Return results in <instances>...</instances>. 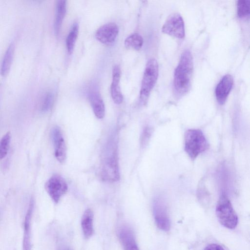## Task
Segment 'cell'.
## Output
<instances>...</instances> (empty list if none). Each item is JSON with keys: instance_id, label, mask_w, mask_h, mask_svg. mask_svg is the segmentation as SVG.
Listing matches in <instances>:
<instances>
[{"instance_id": "6da1fadb", "label": "cell", "mask_w": 250, "mask_h": 250, "mask_svg": "<svg viewBox=\"0 0 250 250\" xmlns=\"http://www.w3.org/2000/svg\"><path fill=\"white\" fill-rule=\"evenodd\" d=\"M193 69L192 55L188 50H186L181 54L174 74L173 86L175 92L177 95L182 96L189 91Z\"/></svg>"}, {"instance_id": "7a4b0ae2", "label": "cell", "mask_w": 250, "mask_h": 250, "mask_svg": "<svg viewBox=\"0 0 250 250\" xmlns=\"http://www.w3.org/2000/svg\"><path fill=\"white\" fill-rule=\"evenodd\" d=\"M208 147V142L201 130L190 129L186 132L185 150L192 160L196 159Z\"/></svg>"}, {"instance_id": "3957f363", "label": "cell", "mask_w": 250, "mask_h": 250, "mask_svg": "<svg viewBox=\"0 0 250 250\" xmlns=\"http://www.w3.org/2000/svg\"><path fill=\"white\" fill-rule=\"evenodd\" d=\"M216 214L220 223L229 229H234L238 223V218L231 202L224 193L219 197L216 207Z\"/></svg>"}, {"instance_id": "277c9868", "label": "cell", "mask_w": 250, "mask_h": 250, "mask_svg": "<svg viewBox=\"0 0 250 250\" xmlns=\"http://www.w3.org/2000/svg\"><path fill=\"white\" fill-rule=\"evenodd\" d=\"M158 64L157 61L150 59L147 62L144 73L140 92L141 102L145 104L154 87L158 77Z\"/></svg>"}, {"instance_id": "5b68a950", "label": "cell", "mask_w": 250, "mask_h": 250, "mask_svg": "<svg viewBox=\"0 0 250 250\" xmlns=\"http://www.w3.org/2000/svg\"><path fill=\"white\" fill-rule=\"evenodd\" d=\"M45 190L56 203L59 202L68 189L67 184L64 179L59 174L52 175L45 183Z\"/></svg>"}, {"instance_id": "8992f818", "label": "cell", "mask_w": 250, "mask_h": 250, "mask_svg": "<svg viewBox=\"0 0 250 250\" xmlns=\"http://www.w3.org/2000/svg\"><path fill=\"white\" fill-rule=\"evenodd\" d=\"M162 32L178 39L185 35V24L182 17L178 13L170 15L162 28Z\"/></svg>"}, {"instance_id": "52a82bcc", "label": "cell", "mask_w": 250, "mask_h": 250, "mask_svg": "<svg viewBox=\"0 0 250 250\" xmlns=\"http://www.w3.org/2000/svg\"><path fill=\"white\" fill-rule=\"evenodd\" d=\"M102 175L104 180L109 182H115L120 179L118 162L115 151H112L104 158Z\"/></svg>"}, {"instance_id": "ba28073f", "label": "cell", "mask_w": 250, "mask_h": 250, "mask_svg": "<svg viewBox=\"0 0 250 250\" xmlns=\"http://www.w3.org/2000/svg\"><path fill=\"white\" fill-rule=\"evenodd\" d=\"M51 137L54 147V155L57 160L63 164L66 159V146L61 129L54 126L51 131Z\"/></svg>"}, {"instance_id": "9c48e42d", "label": "cell", "mask_w": 250, "mask_h": 250, "mask_svg": "<svg viewBox=\"0 0 250 250\" xmlns=\"http://www.w3.org/2000/svg\"><path fill=\"white\" fill-rule=\"evenodd\" d=\"M119 33L117 25L114 22L106 23L100 26L95 36L97 40L106 45L113 43Z\"/></svg>"}, {"instance_id": "30bf717a", "label": "cell", "mask_w": 250, "mask_h": 250, "mask_svg": "<svg viewBox=\"0 0 250 250\" xmlns=\"http://www.w3.org/2000/svg\"><path fill=\"white\" fill-rule=\"evenodd\" d=\"M153 210L157 227L162 230L168 231L170 228V221L164 203L159 200L156 201L154 204Z\"/></svg>"}, {"instance_id": "8fae6325", "label": "cell", "mask_w": 250, "mask_h": 250, "mask_svg": "<svg viewBox=\"0 0 250 250\" xmlns=\"http://www.w3.org/2000/svg\"><path fill=\"white\" fill-rule=\"evenodd\" d=\"M233 83L232 77L230 75L224 76L217 85L215 89V96L217 102L223 104L232 88Z\"/></svg>"}, {"instance_id": "7c38bea8", "label": "cell", "mask_w": 250, "mask_h": 250, "mask_svg": "<svg viewBox=\"0 0 250 250\" xmlns=\"http://www.w3.org/2000/svg\"><path fill=\"white\" fill-rule=\"evenodd\" d=\"M121 71L118 65H115L112 69V81L110 86L111 95L114 102L120 104L123 100V96L119 86Z\"/></svg>"}, {"instance_id": "4fadbf2b", "label": "cell", "mask_w": 250, "mask_h": 250, "mask_svg": "<svg viewBox=\"0 0 250 250\" xmlns=\"http://www.w3.org/2000/svg\"><path fill=\"white\" fill-rule=\"evenodd\" d=\"M88 98L95 116L98 119H103L105 115V106L100 93L92 91L89 93Z\"/></svg>"}, {"instance_id": "5bb4252c", "label": "cell", "mask_w": 250, "mask_h": 250, "mask_svg": "<svg viewBox=\"0 0 250 250\" xmlns=\"http://www.w3.org/2000/svg\"><path fill=\"white\" fill-rule=\"evenodd\" d=\"M34 207V201L31 199L24 222V234L23 239V250H30V223Z\"/></svg>"}, {"instance_id": "9a60e30c", "label": "cell", "mask_w": 250, "mask_h": 250, "mask_svg": "<svg viewBox=\"0 0 250 250\" xmlns=\"http://www.w3.org/2000/svg\"><path fill=\"white\" fill-rule=\"evenodd\" d=\"M119 239L124 250H139L133 231L127 227H124L119 231Z\"/></svg>"}, {"instance_id": "2e32d148", "label": "cell", "mask_w": 250, "mask_h": 250, "mask_svg": "<svg viewBox=\"0 0 250 250\" xmlns=\"http://www.w3.org/2000/svg\"><path fill=\"white\" fill-rule=\"evenodd\" d=\"M66 12V1L57 0L56 3L55 17L54 22V28L55 34H59L62 22Z\"/></svg>"}, {"instance_id": "e0dca14e", "label": "cell", "mask_w": 250, "mask_h": 250, "mask_svg": "<svg viewBox=\"0 0 250 250\" xmlns=\"http://www.w3.org/2000/svg\"><path fill=\"white\" fill-rule=\"evenodd\" d=\"M93 213L90 208L84 212L81 221V226L85 238H90L93 233Z\"/></svg>"}, {"instance_id": "ac0fdd59", "label": "cell", "mask_w": 250, "mask_h": 250, "mask_svg": "<svg viewBox=\"0 0 250 250\" xmlns=\"http://www.w3.org/2000/svg\"><path fill=\"white\" fill-rule=\"evenodd\" d=\"M14 45L11 43L5 53L1 65V74L3 77L6 76L10 70L14 57Z\"/></svg>"}, {"instance_id": "d6986e66", "label": "cell", "mask_w": 250, "mask_h": 250, "mask_svg": "<svg viewBox=\"0 0 250 250\" xmlns=\"http://www.w3.org/2000/svg\"><path fill=\"white\" fill-rule=\"evenodd\" d=\"M143 44V39L141 35L134 33L127 37L125 41V45L128 49L139 50Z\"/></svg>"}, {"instance_id": "ffe728a7", "label": "cell", "mask_w": 250, "mask_h": 250, "mask_svg": "<svg viewBox=\"0 0 250 250\" xmlns=\"http://www.w3.org/2000/svg\"><path fill=\"white\" fill-rule=\"evenodd\" d=\"M79 26L78 22L73 23L66 39V46L68 52L71 54L73 51L79 33Z\"/></svg>"}, {"instance_id": "44dd1931", "label": "cell", "mask_w": 250, "mask_h": 250, "mask_svg": "<svg viewBox=\"0 0 250 250\" xmlns=\"http://www.w3.org/2000/svg\"><path fill=\"white\" fill-rule=\"evenodd\" d=\"M11 141V134L10 132L5 133L0 142V158L2 160L7 155Z\"/></svg>"}, {"instance_id": "7402d4cb", "label": "cell", "mask_w": 250, "mask_h": 250, "mask_svg": "<svg viewBox=\"0 0 250 250\" xmlns=\"http://www.w3.org/2000/svg\"><path fill=\"white\" fill-rule=\"evenodd\" d=\"M237 15L240 18L250 15V0H241L237 2Z\"/></svg>"}, {"instance_id": "603a6c76", "label": "cell", "mask_w": 250, "mask_h": 250, "mask_svg": "<svg viewBox=\"0 0 250 250\" xmlns=\"http://www.w3.org/2000/svg\"><path fill=\"white\" fill-rule=\"evenodd\" d=\"M53 102V94L52 92H48L45 95L41 107L43 112L48 111L51 108Z\"/></svg>"}, {"instance_id": "cb8c5ba5", "label": "cell", "mask_w": 250, "mask_h": 250, "mask_svg": "<svg viewBox=\"0 0 250 250\" xmlns=\"http://www.w3.org/2000/svg\"><path fill=\"white\" fill-rule=\"evenodd\" d=\"M152 130L150 127H146L143 130L141 137V144L142 146H144L148 143L152 134Z\"/></svg>"}, {"instance_id": "d4e9b609", "label": "cell", "mask_w": 250, "mask_h": 250, "mask_svg": "<svg viewBox=\"0 0 250 250\" xmlns=\"http://www.w3.org/2000/svg\"><path fill=\"white\" fill-rule=\"evenodd\" d=\"M204 250H224V249L218 244H211L207 246Z\"/></svg>"}, {"instance_id": "484cf974", "label": "cell", "mask_w": 250, "mask_h": 250, "mask_svg": "<svg viewBox=\"0 0 250 250\" xmlns=\"http://www.w3.org/2000/svg\"></svg>"}]
</instances>
